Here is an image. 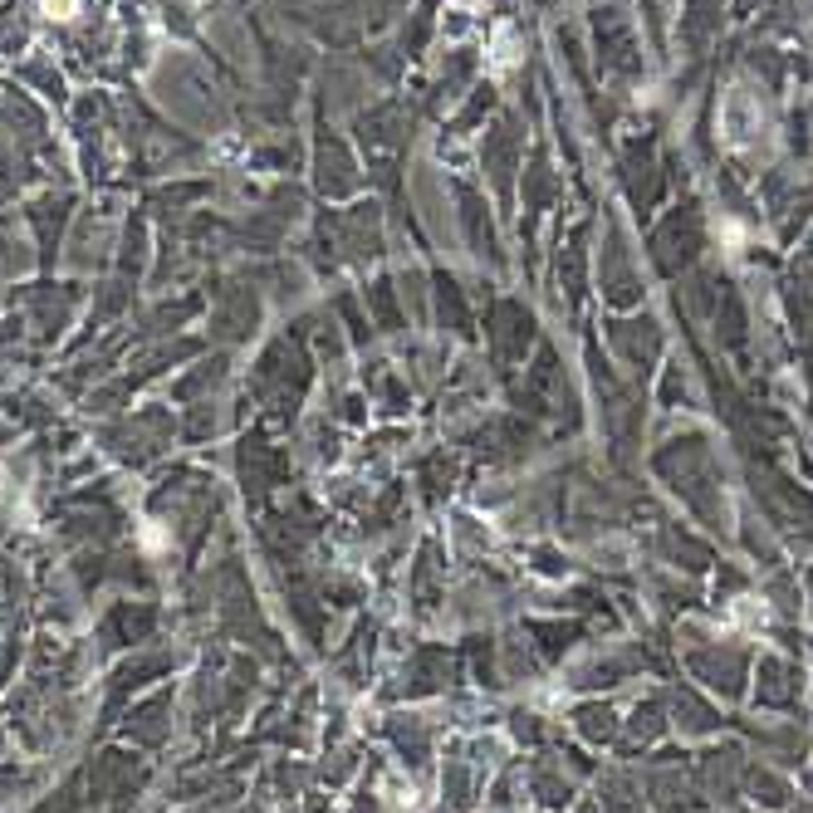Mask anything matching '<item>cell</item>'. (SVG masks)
Listing matches in <instances>:
<instances>
[{
	"label": "cell",
	"mask_w": 813,
	"mask_h": 813,
	"mask_svg": "<svg viewBox=\"0 0 813 813\" xmlns=\"http://www.w3.org/2000/svg\"><path fill=\"white\" fill-rule=\"evenodd\" d=\"M40 16L45 20H74L79 16V0H40Z\"/></svg>",
	"instance_id": "1"
}]
</instances>
